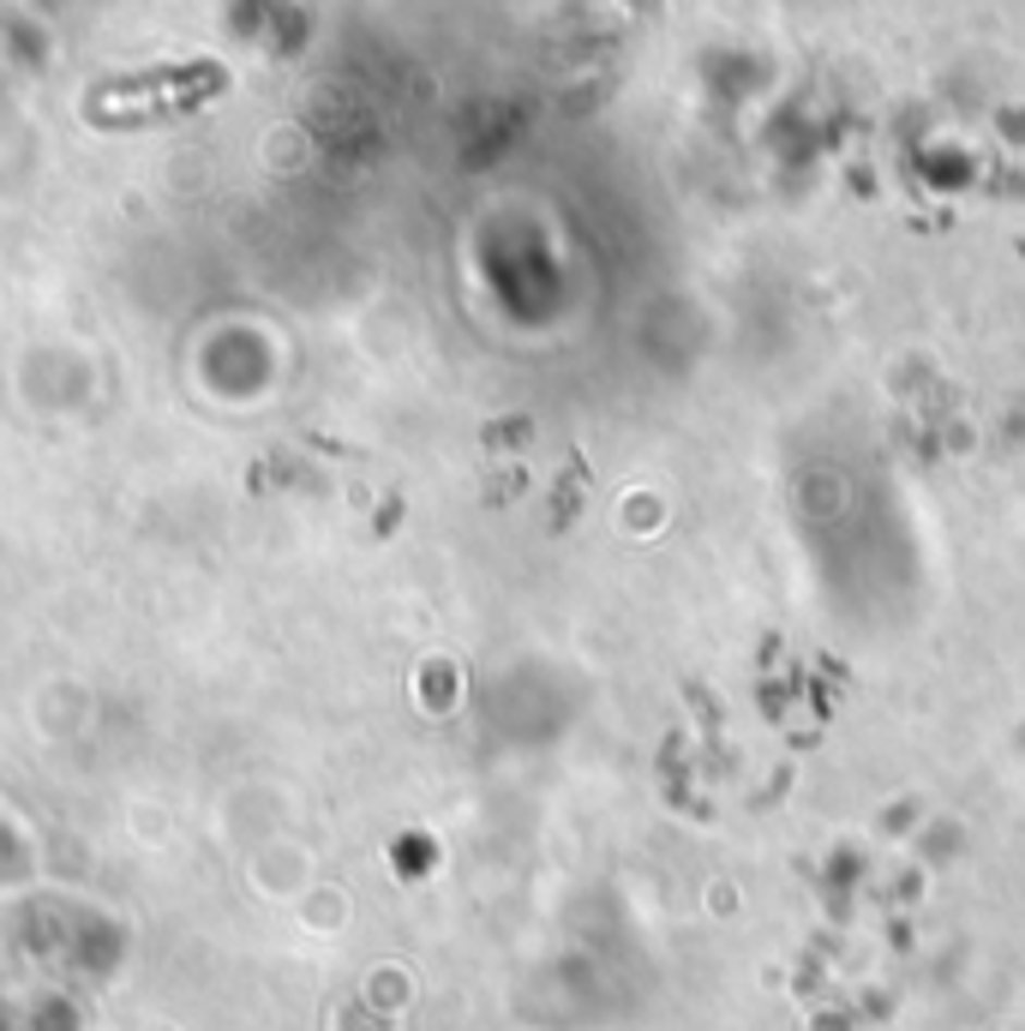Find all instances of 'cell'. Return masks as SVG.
Segmentation results:
<instances>
[{
  "instance_id": "1",
  "label": "cell",
  "mask_w": 1025,
  "mask_h": 1031,
  "mask_svg": "<svg viewBox=\"0 0 1025 1031\" xmlns=\"http://www.w3.org/2000/svg\"><path fill=\"white\" fill-rule=\"evenodd\" d=\"M222 90V66H174V73H150V78H114V85L90 90L85 114L102 126H126L145 114H181L198 109L205 97Z\"/></svg>"
}]
</instances>
